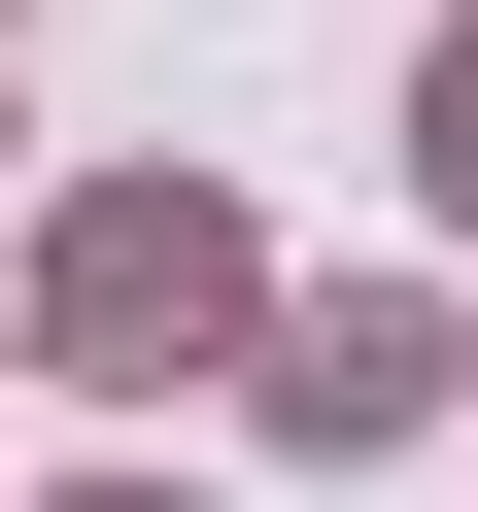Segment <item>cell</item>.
<instances>
[{
    "mask_svg": "<svg viewBox=\"0 0 478 512\" xmlns=\"http://www.w3.org/2000/svg\"><path fill=\"white\" fill-rule=\"evenodd\" d=\"M69 308H103V342H205V308H239V239H205V205H103V239H69Z\"/></svg>",
    "mask_w": 478,
    "mask_h": 512,
    "instance_id": "obj_1",
    "label": "cell"
},
{
    "mask_svg": "<svg viewBox=\"0 0 478 512\" xmlns=\"http://www.w3.org/2000/svg\"><path fill=\"white\" fill-rule=\"evenodd\" d=\"M410 137H444V205H478V103H410Z\"/></svg>",
    "mask_w": 478,
    "mask_h": 512,
    "instance_id": "obj_2",
    "label": "cell"
}]
</instances>
